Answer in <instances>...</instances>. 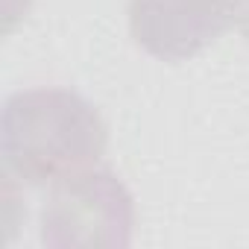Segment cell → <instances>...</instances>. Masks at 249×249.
I'll use <instances>...</instances> for the list:
<instances>
[{
	"mask_svg": "<svg viewBox=\"0 0 249 249\" xmlns=\"http://www.w3.org/2000/svg\"><path fill=\"white\" fill-rule=\"evenodd\" d=\"M132 196L108 167H88L50 185L41 208L47 246H126L132 240Z\"/></svg>",
	"mask_w": 249,
	"mask_h": 249,
	"instance_id": "7a4b0ae2",
	"label": "cell"
},
{
	"mask_svg": "<svg viewBox=\"0 0 249 249\" xmlns=\"http://www.w3.org/2000/svg\"><path fill=\"white\" fill-rule=\"evenodd\" d=\"M231 21V0H129L132 38L161 62L202 53Z\"/></svg>",
	"mask_w": 249,
	"mask_h": 249,
	"instance_id": "3957f363",
	"label": "cell"
},
{
	"mask_svg": "<svg viewBox=\"0 0 249 249\" xmlns=\"http://www.w3.org/2000/svg\"><path fill=\"white\" fill-rule=\"evenodd\" d=\"M108 144L100 111L71 88L18 91L3 106L0 153L24 185H53L94 167Z\"/></svg>",
	"mask_w": 249,
	"mask_h": 249,
	"instance_id": "6da1fadb",
	"label": "cell"
},
{
	"mask_svg": "<svg viewBox=\"0 0 249 249\" xmlns=\"http://www.w3.org/2000/svg\"><path fill=\"white\" fill-rule=\"evenodd\" d=\"M231 18L243 33V38L249 41V0H231Z\"/></svg>",
	"mask_w": 249,
	"mask_h": 249,
	"instance_id": "277c9868",
	"label": "cell"
}]
</instances>
